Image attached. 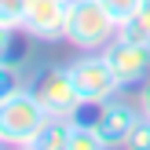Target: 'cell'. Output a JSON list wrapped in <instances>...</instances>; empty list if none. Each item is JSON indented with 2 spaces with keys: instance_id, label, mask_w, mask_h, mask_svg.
Segmentation results:
<instances>
[{
  "instance_id": "cell-12",
  "label": "cell",
  "mask_w": 150,
  "mask_h": 150,
  "mask_svg": "<svg viewBox=\"0 0 150 150\" xmlns=\"http://www.w3.org/2000/svg\"><path fill=\"white\" fill-rule=\"evenodd\" d=\"M26 7H29V0H0V22H4V26H15V29H22Z\"/></svg>"
},
{
  "instance_id": "cell-15",
  "label": "cell",
  "mask_w": 150,
  "mask_h": 150,
  "mask_svg": "<svg viewBox=\"0 0 150 150\" xmlns=\"http://www.w3.org/2000/svg\"><path fill=\"white\" fill-rule=\"evenodd\" d=\"M125 146H128V150H150V117H143V121L132 128V136H128Z\"/></svg>"
},
{
  "instance_id": "cell-1",
  "label": "cell",
  "mask_w": 150,
  "mask_h": 150,
  "mask_svg": "<svg viewBox=\"0 0 150 150\" xmlns=\"http://www.w3.org/2000/svg\"><path fill=\"white\" fill-rule=\"evenodd\" d=\"M51 114L29 84H18L0 99V146H18V150H37V139L48 128Z\"/></svg>"
},
{
  "instance_id": "cell-7",
  "label": "cell",
  "mask_w": 150,
  "mask_h": 150,
  "mask_svg": "<svg viewBox=\"0 0 150 150\" xmlns=\"http://www.w3.org/2000/svg\"><path fill=\"white\" fill-rule=\"evenodd\" d=\"M66 4H70V0H29L26 18H22V37H29V40H37V44L62 40Z\"/></svg>"
},
{
  "instance_id": "cell-13",
  "label": "cell",
  "mask_w": 150,
  "mask_h": 150,
  "mask_svg": "<svg viewBox=\"0 0 150 150\" xmlns=\"http://www.w3.org/2000/svg\"><path fill=\"white\" fill-rule=\"evenodd\" d=\"M99 4H103V7H106V11H110V15H114V18H117V22H121V26H125V22H128V18H132V15H136V11H139V0H99Z\"/></svg>"
},
{
  "instance_id": "cell-16",
  "label": "cell",
  "mask_w": 150,
  "mask_h": 150,
  "mask_svg": "<svg viewBox=\"0 0 150 150\" xmlns=\"http://www.w3.org/2000/svg\"><path fill=\"white\" fill-rule=\"evenodd\" d=\"M136 99H139V110H143V117H150V81L136 88Z\"/></svg>"
},
{
  "instance_id": "cell-5",
  "label": "cell",
  "mask_w": 150,
  "mask_h": 150,
  "mask_svg": "<svg viewBox=\"0 0 150 150\" xmlns=\"http://www.w3.org/2000/svg\"><path fill=\"white\" fill-rule=\"evenodd\" d=\"M110 70H114L117 84L128 92V88H139L143 81H150V40H136V37L117 33L114 40L103 48Z\"/></svg>"
},
{
  "instance_id": "cell-11",
  "label": "cell",
  "mask_w": 150,
  "mask_h": 150,
  "mask_svg": "<svg viewBox=\"0 0 150 150\" xmlns=\"http://www.w3.org/2000/svg\"><path fill=\"white\" fill-rule=\"evenodd\" d=\"M121 33L136 37V40H150V0H139V11L121 26Z\"/></svg>"
},
{
  "instance_id": "cell-10",
  "label": "cell",
  "mask_w": 150,
  "mask_h": 150,
  "mask_svg": "<svg viewBox=\"0 0 150 150\" xmlns=\"http://www.w3.org/2000/svg\"><path fill=\"white\" fill-rule=\"evenodd\" d=\"M70 150H106V139L95 128V121H73V136H70Z\"/></svg>"
},
{
  "instance_id": "cell-4",
  "label": "cell",
  "mask_w": 150,
  "mask_h": 150,
  "mask_svg": "<svg viewBox=\"0 0 150 150\" xmlns=\"http://www.w3.org/2000/svg\"><path fill=\"white\" fill-rule=\"evenodd\" d=\"M70 73H73V81H77L81 103L92 106V110L103 106L106 99H114L117 92H125V88L117 84V77H114V70H110V62H106L103 51H81L70 62Z\"/></svg>"
},
{
  "instance_id": "cell-9",
  "label": "cell",
  "mask_w": 150,
  "mask_h": 150,
  "mask_svg": "<svg viewBox=\"0 0 150 150\" xmlns=\"http://www.w3.org/2000/svg\"><path fill=\"white\" fill-rule=\"evenodd\" d=\"M29 70H33L29 59H18V55H15V59H4V62H0V99H4L7 92H15L18 84H26Z\"/></svg>"
},
{
  "instance_id": "cell-2",
  "label": "cell",
  "mask_w": 150,
  "mask_h": 150,
  "mask_svg": "<svg viewBox=\"0 0 150 150\" xmlns=\"http://www.w3.org/2000/svg\"><path fill=\"white\" fill-rule=\"evenodd\" d=\"M121 33V22L99 4V0H70L66 4V29L62 40L77 51H103Z\"/></svg>"
},
{
  "instance_id": "cell-14",
  "label": "cell",
  "mask_w": 150,
  "mask_h": 150,
  "mask_svg": "<svg viewBox=\"0 0 150 150\" xmlns=\"http://www.w3.org/2000/svg\"><path fill=\"white\" fill-rule=\"evenodd\" d=\"M18 37H22V29H15V26H4V22H0V62H4V59H15Z\"/></svg>"
},
{
  "instance_id": "cell-3",
  "label": "cell",
  "mask_w": 150,
  "mask_h": 150,
  "mask_svg": "<svg viewBox=\"0 0 150 150\" xmlns=\"http://www.w3.org/2000/svg\"><path fill=\"white\" fill-rule=\"evenodd\" d=\"M26 84L37 92V99L44 103V110L51 117H81V110H84L77 81L70 73V62H40V66H33Z\"/></svg>"
},
{
  "instance_id": "cell-6",
  "label": "cell",
  "mask_w": 150,
  "mask_h": 150,
  "mask_svg": "<svg viewBox=\"0 0 150 150\" xmlns=\"http://www.w3.org/2000/svg\"><path fill=\"white\" fill-rule=\"evenodd\" d=\"M95 128L103 132L106 146H125L139 121H143V110H139V99H125L121 92L114 99H106L103 106H95Z\"/></svg>"
},
{
  "instance_id": "cell-8",
  "label": "cell",
  "mask_w": 150,
  "mask_h": 150,
  "mask_svg": "<svg viewBox=\"0 0 150 150\" xmlns=\"http://www.w3.org/2000/svg\"><path fill=\"white\" fill-rule=\"evenodd\" d=\"M73 121H77V117H51L48 128H44L40 139H37V150H70Z\"/></svg>"
}]
</instances>
